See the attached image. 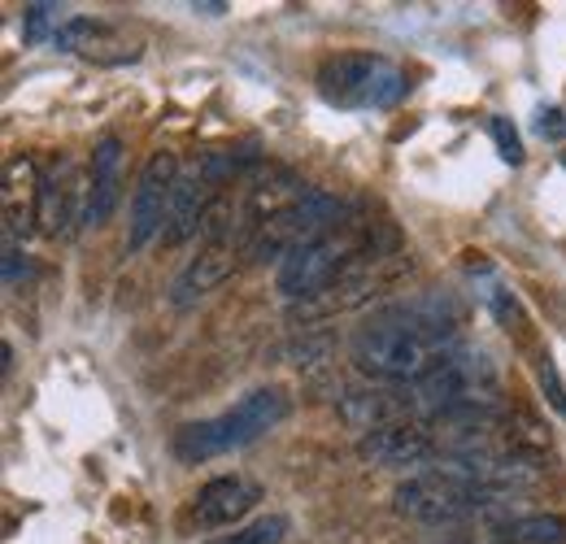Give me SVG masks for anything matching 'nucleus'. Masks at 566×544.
<instances>
[{"label": "nucleus", "mask_w": 566, "mask_h": 544, "mask_svg": "<svg viewBox=\"0 0 566 544\" xmlns=\"http://www.w3.org/2000/svg\"><path fill=\"white\" fill-rule=\"evenodd\" d=\"M462 305L444 292H427L379 310L354 336V362L388 384H419L427 370L458 348Z\"/></svg>", "instance_id": "f257e3e1"}, {"label": "nucleus", "mask_w": 566, "mask_h": 544, "mask_svg": "<svg viewBox=\"0 0 566 544\" xmlns=\"http://www.w3.org/2000/svg\"><path fill=\"white\" fill-rule=\"evenodd\" d=\"M410 418L431 422L444 414H467V409H501V379H496L493 357L484 348H449L419 384L406 388Z\"/></svg>", "instance_id": "f03ea898"}, {"label": "nucleus", "mask_w": 566, "mask_h": 544, "mask_svg": "<svg viewBox=\"0 0 566 544\" xmlns=\"http://www.w3.org/2000/svg\"><path fill=\"white\" fill-rule=\"evenodd\" d=\"M375 249H401V236L392 231V236L375 240V222L345 218L340 227H332L318 240H310L296 253H287L280 262V271H275V283H280V292L287 301H310V296L327 292L357 258H366Z\"/></svg>", "instance_id": "7ed1b4c3"}, {"label": "nucleus", "mask_w": 566, "mask_h": 544, "mask_svg": "<svg viewBox=\"0 0 566 544\" xmlns=\"http://www.w3.org/2000/svg\"><path fill=\"white\" fill-rule=\"evenodd\" d=\"M392 505H397V514H406L415 523L453 527V523H471V519L505 510L510 496L480 483L475 475H467V471H458V467H449V462H436L431 471H419L406 483H397Z\"/></svg>", "instance_id": "20e7f679"}, {"label": "nucleus", "mask_w": 566, "mask_h": 544, "mask_svg": "<svg viewBox=\"0 0 566 544\" xmlns=\"http://www.w3.org/2000/svg\"><path fill=\"white\" fill-rule=\"evenodd\" d=\"M287 418V397L280 388H258L249 397H240L231 409L213 414L206 422H188L175 431V458L179 462H210L218 453L244 449L253 440H262L271 427H280Z\"/></svg>", "instance_id": "39448f33"}, {"label": "nucleus", "mask_w": 566, "mask_h": 544, "mask_svg": "<svg viewBox=\"0 0 566 544\" xmlns=\"http://www.w3.org/2000/svg\"><path fill=\"white\" fill-rule=\"evenodd\" d=\"M314 83L336 109H392L410 96V74L379 53H340L323 62Z\"/></svg>", "instance_id": "423d86ee"}, {"label": "nucleus", "mask_w": 566, "mask_h": 544, "mask_svg": "<svg viewBox=\"0 0 566 544\" xmlns=\"http://www.w3.org/2000/svg\"><path fill=\"white\" fill-rule=\"evenodd\" d=\"M354 213V205L323 192V188H310L301 201H292L287 209H280L275 218H266L253 236H249V262L266 266V262H283L287 253H296L301 244L318 240L323 231L340 227L345 218Z\"/></svg>", "instance_id": "0eeeda50"}, {"label": "nucleus", "mask_w": 566, "mask_h": 544, "mask_svg": "<svg viewBox=\"0 0 566 544\" xmlns=\"http://www.w3.org/2000/svg\"><path fill=\"white\" fill-rule=\"evenodd\" d=\"M179 179V161L175 153H153L144 166L140 184L132 192V231H127V249L140 253L144 244H153V236H161L166 227V209H170V192Z\"/></svg>", "instance_id": "6e6552de"}, {"label": "nucleus", "mask_w": 566, "mask_h": 544, "mask_svg": "<svg viewBox=\"0 0 566 544\" xmlns=\"http://www.w3.org/2000/svg\"><path fill=\"white\" fill-rule=\"evenodd\" d=\"M83 209H87V188H78L74 179V166L66 157L49 161L35 179V222L44 236H66L71 222H83Z\"/></svg>", "instance_id": "1a4fd4ad"}, {"label": "nucleus", "mask_w": 566, "mask_h": 544, "mask_svg": "<svg viewBox=\"0 0 566 544\" xmlns=\"http://www.w3.org/2000/svg\"><path fill=\"white\" fill-rule=\"evenodd\" d=\"M213 201H218V184L206 175V166H201V161L179 166V179H175V192H170L161 240H166V244H188V240L206 227V213H210Z\"/></svg>", "instance_id": "9d476101"}, {"label": "nucleus", "mask_w": 566, "mask_h": 544, "mask_svg": "<svg viewBox=\"0 0 566 544\" xmlns=\"http://www.w3.org/2000/svg\"><path fill=\"white\" fill-rule=\"evenodd\" d=\"M361 458L375 462V467H436V436L431 427L419 418H406V422H388V427H375L361 436Z\"/></svg>", "instance_id": "9b49d317"}, {"label": "nucleus", "mask_w": 566, "mask_h": 544, "mask_svg": "<svg viewBox=\"0 0 566 544\" xmlns=\"http://www.w3.org/2000/svg\"><path fill=\"white\" fill-rule=\"evenodd\" d=\"M262 501V488L244 475H218L210 483H201V492L192 496V510H188V523L197 532H218V527H231L240 523L253 505Z\"/></svg>", "instance_id": "f8f14e48"}, {"label": "nucleus", "mask_w": 566, "mask_h": 544, "mask_svg": "<svg viewBox=\"0 0 566 544\" xmlns=\"http://www.w3.org/2000/svg\"><path fill=\"white\" fill-rule=\"evenodd\" d=\"M244 258V249L240 244H206L201 249V258L197 262H188L184 266V274L175 279V287H170V301L179 305V310H188V305H197L201 296H210V292H218L231 274H235V262Z\"/></svg>", "instance_id": "ddd939ff"}, {"label": "nucleus", "mask_w": 566, "mask_h": 544, "mask_svg": "<svg viewBox=\"0 0 566 544\" xmlns=\"http://www.w3.org/2000/svg\"><path fill=\"white\" fill-rule=\"evenodd\" d=\"M123 197V139L105 136L92 148V179H87V209L83 227H101Z\"/></svg>", "instance_id": "4468645a"}, {"label": "nucleus", "mask_w": 566, "mask_h": 544, "mask_svg": "<svg viewBox=\"0 0 566 544\" xmlns=\"http://www.w3.org/2000/svg\"><path fill=\"white\" fill-rule=\"evenodd\" d=\"M480 544H566V519L563 514H518L510 523L489 527Z\"/></svg>", "instance_id": "2eb2a0df"}, {"label": "nucleus", "mask_w": 566, "mask_h": 544, "mask_svg": "<svg viewBox=\"0 0 566 544\" xmlns=\"http://www.w3.org/2000/svg\"><path fill=\"white\" fill-rule=\"evenodd\" d=\"M66 22H71L66 9L53 4V0H35V4L22 9V35H27V44H49V40H57Z\"/></svg>", "instance_id": "dca6fc26"}, {"label": "nucleus", "mask_w": 566, "mask_h": 544, "mask_svg": "<svg viewBox=\"0 0 566 544\" xmlns=\"http://www.w3.org/2000/svg\"><path fill=\"white\" fill-rule=\"evenodd\" d=\"M283 536H287V519L266 514V519H253V523L235 527L231 536H213L210 544H283Z\"/></svg>", "instance_id": "f3484780"}, {"label": "nucleus", "mask_w": 566, "mask_h": 544, "mask_svg": "<svg viewBox=\"0 0 566 544\" xmlns=\"http://www.w3.org/2000/svg\"><path fill=\"white\" fill-rule=\"evenodd\" d=\"M101 35H105V27H101V22H92V18H71L53 44H57L62 53H83V49H92V53H96V40H101Z\"/></svg>", "instance_id": "a211bd4d"}, {"label": "nucleus", "mask_w": 566, "mask_h": 544, "mask_svg": "<svg viewBox=\"0 0 566 544\" xmlns=\"http://www.w3.org/2000/svg\"><path fill=\"white\" fill-rule=\"evenodd\" d=\"M489 136H493L501 161H510V166H518V161H523V139H518V132H514V123H510V118L493 114V118H489Z\"/></svg>", "instance_id": "6ab92c4d"}, {"label": "nucleus", "mask_w": 566, "mask_h": 544, "mask_svg": "<svg viewBox=\"0 0 566 544\" xmlns=\"http://www.w3.org/2000/svg\"><path fill=\"white\" fill-rule=\"evenodd\" d=\"M536 379H541L545 401L566 418V384H563V375H558V366H554L549 357H541V362H536Z\"/></svg>", "instance_id": "aec40b11"}, {"label": "nucleus", "mask_w": 566, "mask_h": 544, "mask_svg": "<svg viewBox=\"0 0 566 544\" xmlns=\"http://www.w3.org/2000/svg\"><path fill=\"white\" fill-rule=\"evenodd\" d=\"M536 136L541 139H566V114L563 109H536Z\"/></svg>", "instance_id": "412c9836"}, {"label": "nucleus", "mask_w": 566, "mask_h": 544, "mask_svg": "<svg viewBox=\"0 0 566 544\" xmlns=\"http://www.w3.org/2000/svg\"><path fill=\"white\" fill-rule=\"evenodd\" d=\"M192 9H197V13H210V18H218V13H227V4H218V0H210V4H201V0H197Z\"/></svg>", "instance_id": "4be33fe9"}]
</instances>
